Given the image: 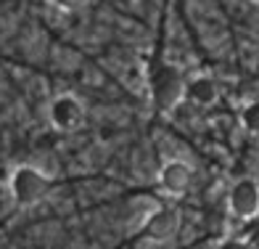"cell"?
I'll return each mask as SVG.
<instances>
[{
	"instance_id": "5b68a950",
	"label": "cell",
	"mask_w": 259,
	"mask_h": 249,
	"mask_svg": "<svg viewBox=\"0 0 259 249\" xmlns=\"http://www.w3.org/2000/svg\"><path fill=\"white\" fill-rule=\"evenodd\" d=\"M143 236L154 244H169L175 236L180 233V212L169 207H159L146 218V223L140 225Z\"/></svg>"
},
{
	"instance_id": "8fae6325",
	"label": "cell",
	"mask_w": 259,
	"mask_h": 249,
	"mask_svg": "<svg viewBox=\"0 0 259 249\" xmlns=\"http://www.w3.org/2000/svg\"><path fill=\"white\" fill-rule=\"evenodd\" d=\"M254 3H259V0H254Z\"/></svg>"
},
{
	"instance_id": "7a4b0ae2",
	"label": "cell",
	"mask_w": 259,
	"mask_h": 249,
	"mask_svg": "<svg viewBox=\"0 0 259 249\" xmlns=\"http://www.w3.org/2000/svg\"><path fill=\"white\" fill-rule=\"evenodd\" d=\"M185 88L188 80L183 77L180 69L175 66H159L151 75V101H154L156 112L169 114L185 101Z\"/></svg>"
},
{
	"instance_id": "52a82bcc",
	"label": "cell",
	"mask_w": 259,
	"mask_h": 249,
	"mask_svg": "<svg viewBox=\"0 0 259 249\" xmlns=\"http://www.w3.org/2000/svg\"><path fill=\"white\" fill-rule=\"evenodd\" d=\"M185 98L191 101L198 109H209L220 101V85L214 77L209 75H196L188 80V88H185Z\"/></svg>"
},
{
	"instance_id": "6da1fadb",
	"label": "cell",
	"mask_w": 259,
	"mask_h": 249,
	"mask_svg": "<svg viewBox=\"0 0 259 249\" xmlns=\"http://www.w3.org/2000/svg\"><path fill=\"white\" fill-rule=\"evenodd\" d=\"M8 191L16 207H34L51 194V172L34 164H19L8 175Z\"/></svg>"
},
{
	"instance_id": "30bf717a",
	"label": "cell",
	"mask_w": 259,
	"mask_h": 249,
	"mask_svg": "<svg viewBox=\"0 0 259 249\" xmlns=\"http://www.w3.org/2000/svg\"><path fill=\"white\" fill-rule=\"evenodd\" d=\"M217 249H249V244L241 239H225V241H220Z\"/></svg>"
},
{
	"instance_id": "277c9868",
	"label": "cell",
	"mask_w": 259,
	"mask_h": 249,
	"mask_svg": "<svg viewBox=\"0 0 259 249\" xmlns=\"http://www.w3.org/2000/svg\"><path fill=\"white\" fill-rule=\"evenodd\" d=\"M230 215L241 220H251L259 215V181L256 177H241L235 181L228 194Z\"/></svg>"
},
{
	"instance_id": "3957f363",
	"label": "cell",
	"mask_w": 259,
	"mask_h": 249,
	"mask_svg": "<svg viewBox=\"0 0 259 249\" xmlns=\"http://www.w3.org/2000/svg\"><path fill=\"white\" fill-rule=\"evenodd\" d=\"M48 120L56 130H61V133H74V130L82 127L85 122V106L77 96L72 93H61V96H56L48 106Z\"/></svg>"
},
{
	"instance_id": "9c48e42d",
	"label": "cell",
	"mask_w": 259,
	"mask_h": 249,
	"mask_svg": "<svg viewBox=\"0 0 259 249\" xmlns=\"http://www.w3.org/2000/svg\"><path fill=\"white\" fill-rule=\"evenodd\" d=\"M51 3L61 11H79V8L88 6V0H51Z\"/></svg>"
},
{
	"instance_id": "ba28073f",
	"label": "cell",
	"mask_w": 259,
	"mask_h": 249,
	"mask_svg": "<svg viewBox=\"0 0 259 249\" xmlns=\"http://www.w3.org/2000/svg\"><path fill=\"white\" fill-rule=\"evenodd\" d=\"M241 125L249 135H259V101H251L241 112Z\"/></svg>"
},
{
	"instance_id": "8992f818",
	"label": "cell",
	"mask_w": 259,
	"mask_h": 249,
	"mask_svg": "<svg viewBox=\"0 0 259 249\" xmlns=\"http://www.w3.org/2000/svg\"><path fill=\"white\" fill-rule=\"evenodd\" d=\"M193 183V167L185 159H169L159 170V186L169 196H183Z\"/></svg>"
}]
</instances>
